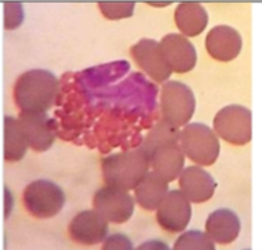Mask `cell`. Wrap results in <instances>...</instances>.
Segmentation results:
<instances>
[{"label": "cell", "instance_id": "ac0fdd59", "mask_svg": "<svg viewBox=\"0 0 262 250\" xmlns=\"http://www.w3.org/2000/svg\"><path fill=\"white\" fill-rule=\"evenodd\" d=\"M208 12L199 3H182L175 11V22L185 37H197L208 26Z\"/></svg>", "mask_w": 262, "mask_h": 250}, {"label": "cell", "instance_id": "5bb4252c", "mask_svg": "<svg viewBox=\"0 0 262 250\" xmlns=\"http://www.w3.org/2000/svg\"><path fill=\"white\" fill-rule=\"evenodd\" d=\"M205 44L213 59L231 61L242 51L243 39L236 29L227 25H219L209 32Z\"/></svg>", "mask_w": 262, "mask_h": 250}, {"label": "cell", "instance_id": "2e32d148", "mask_svg": "<svg viewBox=\"0 0 262 250\" xmlns=\"http://www.w3.org/2000/svg\"><path fill=\"white\" fill-rule=\"evenodd\" d=\"M205 230L214 242L226 245L239 237L242 224L236 213L228 209H219L208 216Z\"/></svg>", "mask_w": 262, "mask_h": 250}, {"label": "cell", "instance_id": "ffe728a7", "mask_svg": "<svg viewBox=\"0 0 262 250\" xmlns=\"http://www.w3.org/2000/svg\"><path fill=\"white\" fill-rule=\"evenodd\" d=\"M179 137H180V129L178 125L162 119L150 129L140 147L150 158L151 152L158 147L170 144H179Z\"/></svg>", "mask_w": 262, "mask_h": 250}, {"label": "cell", "instance_id": "3957f363", "mask_svg": "<svg viewBox=\"0 0 262 250\" xmlns=\"http://www.w3.org/2000/svg\"><path fill=\"white\" fill-rule=\"evenodd\" d=\"M179 145L185 156L199 166H211L221 152L219 138L205 124L192 123L180 130Z\"/></svg>", "mask_w": 262, "mask_h": 250}, {"label": "cell", "instance_id": "7a4b0ae2", "mask_svg": "<svg viewBox=\"0 0 262 250\" xmlns=\"http://www.w3.org/2000/svg\"><path fill=\"white\" fill-rule=\"evenodd\" d=\"M149 156L139 147L133 151L118 152L103 158L102 173L107 185L130 190L149 172Z\"/></svg>", "mask_w": 262, "mask_h": 250}, {"label": "cell", "instance_id": "6da1fadb", "mask_svg": "<svg viewBox=\"0 0 262 250\" xmlns=\"http://www.w3.org/2000/svg\"><path fill=\"white\" fill-rule=\"evenodd\" d=\"M59 94V80L46 69L23 73L15 85V102L23 112H46Z\"/></svg>", "mask_w": 262, "mask_h": 250}, {"label": "cell", "instance_id": "7c38bea8", "mask_svg": "<svg viewBox=\"0 0 262 250\" xmlns=\"http://www.w3.org/2000/svg\"><path fill=\"white\" fill-rule=\"evenodd\" d=\"M159 44L172 72L187 73L194 68L197 63L196 49L184 35L167 34Z\"/></svg>", "mask_w": 262, "mask_h": 250}, {"label": "cell", "instance_id": "d6986e66", "mask_svg": "<svg viewBox=\"0 0 262 250\" xmlns=\"http://www.w3.org/2000/svg\"><path fill=\"white\" fill-rule=\"evenodd\" d=\"M28 140L18 119L6 116L4 119V158L8 162H18L25 156Z\"/></svg>", "mask_w": 262, "mask_h": 250}, {"label": "cell", "instance_id": "44dd1931", "mask_svg": "<svg viewBox=\"0 0 262 250\" xmlns=\"http://www.w3.org/2000/svg\"><path fill=\"white\" fill-rule=\"evenodd\" d=\"M173 249H200V250H214L215 242L209 237L206 232L201 231H188L180 235L176 240Z\"/></svg>", "mask_w": 262, "mask_h": 250}, {"label": "cell", "instance_id": "9a60e30c", "mask_svg": "<svg viewBox=\"0 0 262 250\" xmlns=\"http://www.w3.org/2000/svg\"><path fill=\"white\" fill-rule=\"evenodd\" d=\"M149 161L154 172L167 183H171L184 170L185 154L179 144L164 145L151 152Z\"/></svg>", "mask_w": 262, "mask_h": 250}, {"label": "cell", "instance_id": "ba28073f", "mask_svg": "<svg viewBox=\"0 0 262 250\" xmlns=\"http://www.w3.org/2000/svg\"><path fill=\"white\" fill-rule=\"evenodd\" d=\"M192 206L182 190H168L162 203L157 209V220L168 232H182L189 224Z\"/></svg>", "mask_w": 262, "mask_h": 250}, {"label": "cell", "instance_id": "cb8c5ba5", "mask_svg": "<svg viewBox=\"0 0 262 250\" xmlns=\"http://www.w3.org/2000/svg\"><path fill=\"white\" fill-rule=\"evenodd\" d=\"M146 247H159V249H168V246L163 242H161L159 240H156V241H149L146 244L140 245L137 249H146Z\"/></svg>", "mask_w": 262, "mask_h": 250}, {"label": "cell", "instance_id": "8fae6325", "mask_svg": "<svg viewBox=\"0 0 262 250\" xmlns=\"http://www.w3.org/2000/svg\"><path fill=\"white\" fill-rule=\"evenodd\" d=\"M70 235L73 241L78 244H99L107 239L108 221L98 211H81L71 221Z\"/></svg>", "mask_w": 262, "mask_h": 250}, {"label": "cell", "instance_id": "52a82bcc", "mask_svg": "<svg viewBox=\"0 0 262 250\" xmlns=\"http://www.w3.org/2000/svg\"><path fill=\"white\" fill-rule=\"evenodd\" d=\"M93 207L107 221L121 224L132 218L135 211V198L128 190L106 185L95 192L93 197Z\"/></svg>", "mask_w": 262, "mask_h": 250}, {"label": "cell", "instance_id": "5b68a950", "mask_svg": "<svg viewBox=\"0 0 262 250\" xmlns=\"http://www.w3.org/2000/svg\"><path fill=\"white\" fill-rule=\"evenodd\" d=\"M24 203L35 218L47 219L58 215L66 203V194L50 180H35L24 192Z\"/></svg>", "mask_w": 262, "mask_h": 250}, {"label": "cell", "instance_id": "9c48e42d", "mask_svg": "<svg viewBox=\"0 0 262 250\" xmlns=\"http://www.w3.org/2000/svg\"><path fill=\"white\" fill-rule=\"evenodd\" d=\"M21 127L29 147L38 152L46 151L52 146L56 137V121L46 112H23L18 116Z\"/></svg>", "mask_w": 262, "mask_h": 250}, {"label": "cell", "instance_id": "4fadbf2b", "mask_svg": "<svg viewBox=\"0 0 262 250\" xmlns=\"http://www.w3.org/2000/svg\"><path fill=\"white\" fill-rule=\"evenodd\" d=\"M179 185L183 194L194 203L209 201L216 188L215 180L210 173L199 166L184 168L179 176Z\"/></svg>", "mask_w": 262, "mask_h": 250}, {"label": "cell", "instance_id": "603a6c76", "mask_svg": "<svg viewBox=\"0 0 262 250\" xmlns=\"http://www.w3.org/2000/svg\"><path fill=\"white\" fill-rule=\"evenodd\" d=\"M102 247H103V250H107V249L132 250L133 244L128 236L123 235V233H115V235L108 236V237L104 240V244Z\"/></svg>", "mask_w": 262, "mask_h": 250}, {"label": "cell", "instance_id": "30bf717a", "mask_svg": "<svg viewBox=\"0 0 262 250\" xmlns=\"http://www.w3.org/2000/svg\"><path fill=\"white\" fill-rule=\"evenodd\" d=\"M130 54L137 65L154 81L164 82L170 78L172 71L164 59L159 42L145 38L130 49Z\"/></svg>", "mask_w": 262, "mask_h": 250}, {"label": "cell", "instance_id": "e0dca14e", "mask_svg": "<svg viewBox=\"0 0 262 250\" xmlns=\"http://www.w3.org/2000/svg\"><path fill=\"white\" fill-rule=\"evenodd\" d=\"M168 193V183L163 177L149 171L135 188V199L147 211L157 210Z\"/></svg>", "mask_w": 262, "mask_h": 250}, {"label": "cell", "instance_id": "277c9868", "mask_svg": "<svg viewBox=\"0 0 262 250\" xmlns=\"http://www.w3.org/2000/svg\"><path fill=\"white\" fill-rule=\"evenodd\" d=\"M161 109L164 120L178 127L187 125L196 109L194 94L185 83L168 81L162 86Z\"/></svg>", "mask_w": 262, "mask_h": 250}, {"label": "cell", "instance_id": "8992f818", "mask_svg": "<svg viewBox=\"0 0 262 250\" xmlns=\"http://www.w3.org/2000/svg\"><path fill=\"white\" fill-rule=\"evenodd\" d=\"M216 135L226 142L243 146L252 140L251 109L239 104H230L219 111L214 118Z\"/></svg>", "mask_w": 262, "mask_h": 250}, {"label": "cell", "instance_id": "7402d4cb", "mask_svg": "<svg viewBox=\"0 0 262 250\" xmlns=\"http://www.w3.org/2000/svg\"><path fill=\"white\" fill-rule=\"evenodd\" d=\"M135 3H99L98 7L108 20H121L130 17L135 11Z\"/></svg>", "mask_w": 262, "mask_h": 250}]
</instances>
